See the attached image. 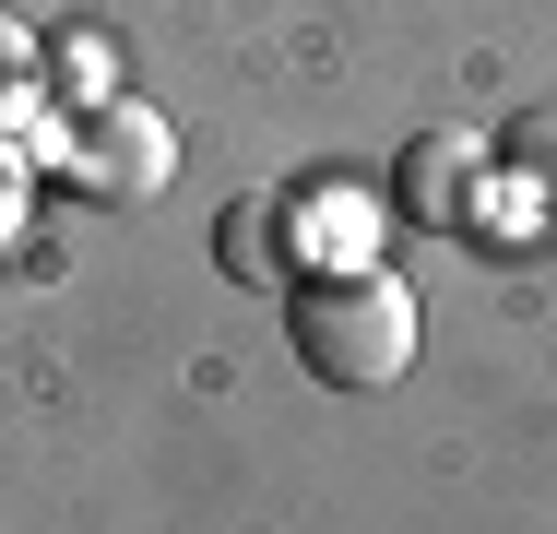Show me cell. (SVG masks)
<instances>
[{
	"label": "cell",
	"instance_id": "277c9868",
	"mask_svg": "<svg viewBox=\"0 0 557 534\" xmlns=\"http://www.w3.org/2000/svg\"><path fill=\"white\" fill-rule=\"evenodd\" d=\"M214 262L237 274V286H297V214L273 203V191L225 203V226H214Z\"/></svg>",
	"mask_w": 557,
	"mask_h": 534
},
{
	"label": "cell",
	"instance_id": "7a4b0ae2",
	"mask_svg": "<svg viewBox=\"0 0 557 534\" xmlns=\"http://www.w3.org/2000/svg\"><path fill=\"white\" fill-rule=\"evenodd\" d=\"M166 167H178V143H166V119H154L143 96L84 107V131H72V179H84L96 203H154Z\"/></svg>",
	"mask_w": 557,
	"mask_h": 534
},
{
	"label": "cell",
	"instance_id": "5b68a950",
	"mask_svg": "<svg viewBox=\"0 0 557 534\" xmlns=\"http://www.w3.org/2000/svg\"><path fill=\"white\" fill-rule=\"evenodd\" d=\"M498 155H510V179H522L534 203H557V96H534V107H522Z\"/></svg>",
	"mask_w": 557,
	"mask_h": 534
},
{
	"label": "cell",
	"instance_id": "6da1fadb",
	"mask_svg": "<svg viewBox=\"0 0 557 534\" xmlns=\"http://www.w3.org/2000/svg\"><path fill=\"white\" fill-rule=\"evenodd\" d=\"M416 286L380 274V262H344V274H297L285 286V344L321 392H392L416 368Z\"/></svg>",
	"mask_w": 557,
	"mask_h": 534
},
{
	"label": "cell",
	"instance_id": "3957f363",
	"mask_svg": "<svg viewBox=\"0 0 557 534\" xmlns=\"http://www.w3.org/2000/svg\"><path fill=\"white\" fill-rule=\"evenodd\" d=\"M474 191H486V143H474V131H416V143L392 155V214L428 226V238H462Z\"/></svg>",
	"mask_w": 557,
	"mask_h": 534
},
{
	"label": "cell",
	"instance_id": "8992f818",
	"mask_svg": "<svg viewBox=\"0 0 557 534\" xmlns=\"http://www.w3.org/2000/svg\"><path fill=\"white\" fill-rule=\"evenodd\" d=\"M24 72H36V36H24V24H0V96H24Z\"/></svg>",
	"mask_w": 557,
	"mask_h": 534
}]
</instances>
